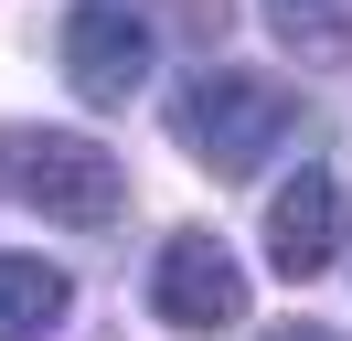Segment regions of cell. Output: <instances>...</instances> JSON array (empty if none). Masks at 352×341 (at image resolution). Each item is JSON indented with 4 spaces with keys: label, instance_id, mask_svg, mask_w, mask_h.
<instances>
[{
    "label": "cell",
    "instance_id": "obj_1",
    "mask_svg": "<svg viewBox=\"0 0 352 341\" xmlns=\"http://www.w3.org/2000/svg\"><path fill=\"white\" fill-rule=\"evenodd\" d=\"M288 118H299V85H278V75H245V64H203V75L171 96V139L192 149L214 182L256 170L267 149L288 139Z\"/></svg>",
    "mask_w": 352,
    "mask_h": 341
},
{
    "label": "cell",
    "instance_id": "obj_2",
    "mask_svg": "<svg viewBox=\"0 0 352 341\" xmlns=\"http://www.w3.org/2000/svg\"><path fill=\"white\" fill-rule=\"evenodd\" d=\"M0 170H11V192H22L32 213H54V224H107L118 192H129V170L96 139H75V128H0Z\"/></svg>",
    "mask_w": 352,
    "mask_h": 341
},
{
    "label": "cell",
    "instance_id": "obj_3",
    "mask_svg": "<svg viewBox=\"0 0 352 341\" xmlns=\"http://www.w3.org/2000/svg\"><path fill=\"white\" fill-rule=\"evenodd\" d=\"M139 75H150V11H129V0H75L65 11V85L86 107H129Z\"/></svg>",
    "mask_w": 352,
    "mask_h": 341
},
{
    "label": "cell",
    "instance_id": "obj_4",
    "mask_svg": "<svg viewBox=\"0 0 352 341\" xmlns=\"http://www.w3.org/2000/svg\"><path fill=\"white\" fill-rule=\"evenodd\" d=\"M150 309L171 320V331H224V320H245V267L224 256V234H171V245L150 256Z\"/></svg>",
    "mask_w": 352,
    "mask_h": 341
},
{
    "label": "cell",
    "instance_id": "obj_5",
    "mask_svg": "<svg viewBox=\"0 0 352 341\" xmlns=\"http://www.w3.org/2000/svg\"><path fill=\"white\" fill-rule=\"evenodd\" d=\"M331 256H342V182L331 170L278 182V203H267V267L278 277H320Z\"/></svg>",
    "mask_w": 352,
    "mask_h": 341
},
{
    "label": "cell",
    "instance_id": "obj_6",
    "mask_svg": "<svg viewBox=\"0 0 352 341\" xmlns=\"http://www.w3.org/2000/svg\"><path fill=\"white\" fill-rule=\"evenodd\" d=\"M65 320V277L43 256H0V341H43Z\"/></svg>",
    "mask_w": 352,
    "mask_h": 341
},
{
    "label": "cell",
    "instance_id": "obj_7",
    "mask_svg": "<svg viewBox=\"0 0 352 341\" xmlns=\"http://www.w3.org/2000/svg\"><path fill=\"white\" fill-rule=\"evenodd\" d=\"M267 21H278L309 64H342L352 54V0H267Z\"/></svg>",
    "mask_w": 352,
    "mask_h": 341
},
{
    "label": "cell",
    "instance_id": "obj_8",
    "mask_svg": "<svg viewBox=\"0 0 352 341\" xmlns=\"http://www.w3.org/2000/svg\"><path fill=\"white\" fill-rule=\"evenodd\" d=\"M160 11H171L182 32H224V0H160Z\"/></svg>",
    "mask_w": 352,
    "mask_h": 341
},
{
    "label": "cell",
    "instance_id": "obj_9",
    "mask_svg": "<svg viewBox=\"0 0 352 341\" xmlns=\"http://www.w3.org/2000/svg\"><path fill=\"white\" fill-rule=\"evenodd\" d=\"M267 341H342V331H320V320H288V331H267Z\"/></svg>",
    "mask_w": 352,
    "mask_h": 341
}]
</instances>
